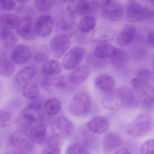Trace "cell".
<instances>
[{
	"label": "cell",
	"mask_w": 154,
	"mask_h": 154,
	"mask_svg": "<svg viewBox=\"0 0 154 154\" xmlns=\"http://www.w3.org/2000/svg\"><path fill=\"white\" fill-rule=\"evenodd\" d=\"M114 154H131L130 152L126 149H119Z\"/></svg>",
	"instance_id": "cell-47"
},
{
	"label": "cell",
	"mask_w": 154,
	"mask_h": 154,
	"mask_svg": "<svg viewBox=\"0 0 154 154\" xmlns=\"http://www.w3.org/2000/svg\"><path fill=\"white\" fill-rule=\"evenodd\" d=\"M131 83L143 107L146 110L154 109V87L137 78L132 79Z\"/></svg>",
	"instance_id": "cell-1"
},
{
	"label": "cell",
	"mask_w": 154,
	"mask_h": 154,
	"mask_svg": "<svg viewBox=\"0 0 154 154\" xmlns=\"http://www.w3.org/2000/svg\"><path fill=\"white\" fill-rule=\"evenodd\" d=\"M57 26L58 29L62 32V34L68 36L75 32L76 24L71 17L63 16L58 21Z\"/></svg>",
	"instance_id": "cell-27"
},
{
	"label": "cell",
	"mask_w": 154,
	"mask_h": 154,
	"mask_svg": "<svg viewBox=\"0 0 154 154\" xmlns=\"http://www.w3.org/2000/svg\"><path fill=\"white\" fill-rule=\"evenodd\" d=\"M47 134V127L44 124H39L33 126L30 131V136L34 143H41L44 140Z\"/></svg>",
	"instance_id": "cell-32"
},
{
	"label": "cell",
	"mask_w": 154,
	"mask_h": 154,
	"mask_svg": "<svg viewBox=\"0 0 154 154\" xmlns=\"http://www.w3.org/2000/svg\"><path fill=\"white\" fill-rule=\"evenodd\" d=\"M150 2H151L152 5L154 6V0H150Z\"/></svg>",
	"instance_id": "cell-49"
},
{
	"label": "cell",
	"mask_w": 154,
	"mask_h": 154,
	"mask_svg": "<svg viewBox=\"0 0 154 154\" xmlns=\"http://www.w3.org/2000/svg\"><path fill=\"white\" fill-rule=\"evenodd\" d=\"M55 1V0H34V6L39 11L44 12L52 8Z\"/></svg>",
	"instance_id": "cell-38"
},
{
	"label": "cell",
	"mask_w": 154,
	"mask_h": 154,
	"mask_svg": "<svg viewBox=\"0 0 154 154\" xmlns=\"http://www.w3.org/2000/svg\"><path fill=\"white\" fill-rule=\"evenodd\" d=\"M129 1H131V2H133V1H135V0H129Z\"/></svg>",
	"instance_id": "cell-52"
},
{
	"label": "cell",
	"mask_w": 154,
	"mask_h": 154,
	"mask_svg": "<svg viewBox=\"0 0 154 154\" xmlns=\"http://www.w3.org/2000/svg\"><path fill=\"white\" fill-rule=\"evenodd\" d=\"M90 75L89 68L81 66L74 69L69 75L70 82L73 85H79L85 82Z\"/></svg>",
	"instance_id": "cell-16"
},
{
	"label": "cell",
	"mask_w": 154,
	"mask_h": 154,
	"mask_svg": "<svg viewBox=\"0 0 154 154\" xmlns=\"http://www.w3.org/2000/svg\"><path fill=\"white\" fill-rule=\"evenodd\" d=\"M85 50L84 48L76 46L71 49L63 57V67L68 70H71L78 66L84 57Z\"/></svg>",
	"instance_id": "cell-8"
},
{
	"label": "cell",
	"mask_w": 154,
	"mask_h": 154,
	"mask_svg": "<svg viewBox=\"0 0 154 154\" xmlns=\"http://www.w3.org/2000/svg\"><path fill=\"white\" fill-rule=\"evenodd\" d=\"M61 1H62L63 2H69L70 1H71V0H61Z\"/></svg>",
	"instance_id": "cell-50"
},
{
	"label": "cell",
	"mask_w": 154,
	"mask_h": 154,
	"mask_svg": "<svg viewBox=\"0 0 154 154\" xmlns=\"http://www.w3.org/2000/svg\"><path fill=\"white\" fill-rule=\"evenodd\" d=\"M31 58V52L30 48L24 44L17 45L14 47L11 58L14 63L18 65H22L27 63Z\"/></svg>",
	"instance_id": "cell-15"
},
{
	"label": "cell",
	"mask_w": 154,
	"mask_h": 154,
	"mask_svg": "<svg viewBox=\"0 0 154 154\" xmlns=\"http://www.w3.org/2000/svg\"><path fill=\"white\" fill-rule=\"evenodd\" d=\"M22 92L24 98L28 100L37 99L40 95L39 85L34 82H30L24 86Z\"/></svg>",
	"instance_id": "cell-30"
},
{
	"label": "cell",
	"mask_w": 154,
	"mask_h": 154,
	"mask_svg": "<svg viewBox=\"0 0 154 154\" xmlns=\"http://www.w3.org/2000/svg\"><path fill=\"white\" fill-rule=\"evenodd\" d=\"M153 65L154 66V56L153 57Z\"/></svg>",
	"instance_id": "cell-51"
},
{
	"label": "cell",
	"mask_w": 154,
	"mask_h": 154,
	"mask_svg": "<svg viewBox=\"0 0 154 154\" xmlns=\"http://www.w3.org/2000/svg\"><path fill=\"white\" fill-rule=\"evenodd\" d=\"M43 154H61L58 144L56 141L52 142L45 149Z\"/></svg>",
	"instance_id": "cell-44"
},
{
	"label": "cell",
	"mask_w": 154,
	"mask_h": 154,
	"mask_svg": "<svg viewBox=\"0 0 154 154\" xmlns=\"http://www.w3.org/2000/svg\"><path fill=\"white\" fill-rule=\"evenodd\" d=\"M69 37L64 34H58L52 38L49 45L50 52L56 58H61L67 53L70 47Z\"/></svg>",
	"instance_id": "cell-6"
},
{
	"label": "cell",
	"mask_w": 154,
	"mask_h": 154,
	"mask_svg": "<svg viewBox=\"0 0 154 154\" xmlns=\"http://www.w3.org/2000/svg\"><path fill=\"white\" fill-rule=\"evenodd\" d=\"M1 42L4 48L11 49L15 46L17 43V37L13 32L10 29L1 27Z\"/></svg>",
	"instance_id": "cell-25"
},
{
	"label": "cell",
	"mask_w": 154,
	"mask_h": 154,
	"mask_svg": "<svg viewBox=\"0 0 154 154\" xmlns=\"http://www.w3.org/2000/svg\"><path fill=\"white\" fill-rule=\"evenodd\" d=\"M123 6L115 1L110 2L104 7L102 12V16L105 19L112 21H118L124 16Z\"/></svg>",
	"instance_id": "cell-11"
},
{
	"label": "cell",
	"mask_w": 154,
	"mask_h": 154,
	"mask_svg": "<svg viewBox=\"0 0 154 154\" xmlns=\"http://www.w3.org/2000/svg\"><path fill=\"white\" fill-rule=\"evenodd\" d=\"M50 129L53 137L58 139L69 138L72 136L75 132L73 123L63 117L53 120L51 124Z\"/></svg>",
	"instance_id": "cell-4"
},
{
	"label": "cell",
	"mask_w": 154,
	"mask_h": 154,
	"mask_svg": "<svg viewBox=\"0 0 154 154\" xmlns=\"http://www.w3.org/2000/svg\"><path fill=\"white\" fill-rule=\"evenodd\" d=\"M22 114L28 121L34 123L42 122L45 117L43 107L39 104H31L25 107L23 109Z\"/></svg>",
	"instance_id": "cell-12"
},
{
	"label": "cell",
	"mask_w": 154,
	"mask_h": 154,
	"mask_svg": "<svg viewBox=\"0 0 154 154\" xmlns=\"http://www.w3.org/2000/svg\"><path fill=\"white\" fill-rule=\"evenodd\" d=\"M90 131L96 134L105 133L109 127V123L106 118L102 116H96L92 118L87 124Z\"/></svg>",
	"instance_id": "cell-17"
},
{
	"label": "cell",
	"mask_w": 154,
	"mask_h": 154,
	"mask_svg": "<svg viewBox=\"0 0 154 154\" xmlns=\"http://www.w3.org/2000/svg\"><path fill=\"white\" fill-rule=\"evenodd\" d=\"M54 26V21L51 16L44 15L39 17L34 24L36 34L40 37H48L51 34Z\"/></svg>",
	"instance_id": "cell-9"
},
{
	"label": "cell",
	"mask_w": 154,
	"mask_h": 154,
	"mask_svg": "<svg viewBox=\"0 0 154 154\" xmlns=\"http://www.w3.org/2000/svg\"><path fill=\"white\" fill-rule=\"evenodd\" d=\"M1 9L3 11H11L16 7L14 0H0Z\"/></svg>",
	"instance_id": "cell-43"
},
{
	"label": "cell",
	"mask_w": 154,
	"mask_h": 154,
	"mask_svg": "<svg viewBox=\"0 0 154 154\" xmlns=\"http://www.w3.org/2000/svg\"><path fill=\"white\" fill-rule=\"evenodd\" d=\"M121 144V137L118 134L114 132L108 133L103 139V149L105 152H112Z\"/></svg>",
	"instance_id": "cell-23"
},
{
	"label": "cell",
	"mask_w": 154,
	"mask_h": 154,
	"mask_svg": "<svg viewBox=\"0 0 154 154\" xmlns=\"http://www.w3.org/2000/svg\"><path fill=\"white\" fill-rule=\"evenodd\" d=\"M154 16V13L148 7L136 3L131 4L127 9V20L129 22L136 23Z\"/></svg>",
	"instance_id": "cell-5"
},
{
	"label": "cell",
	"mask_w": 154,
	"mask_h": 154,
	"mask_svg": "<svg viewBox=\"0 0 154 154\" xmlns=\"http://www.w3.org/2000/svg\"><path fill=\"white\" fill-rule=\"evenodd\" d=\"M20 19L15 14L5 13L1 16V26L8 29L16 28Z\"/></svg>",
	"instance_id": "cell-35"
},
{
	"label": "cell",
	"mask_w": 154,
	"mask_h": 154,
	"mask_svg": "<svg viewBox=\"0 0 154 154\" xmlns=\"http://www.w3.org/2000/svg\"><path fill=\"white\" fill-rule=\"evenodd\" d=\"M102 104L103 106L109 111H118L124 107L117 91H114L103 99Z\"/></svg>",
	"instance_id": "cell-19"
},
{
	"label": "cell",
	"mask_w": 154,
	"mask_h": 154,
	"mask_svg": "<svg viewBox=\"0 0 154 154\" xmlns=\"http://www.w3.org/2000/svg\"><path fill=\"white\" fill-rule=\"evenodd\" d=\"M138 40L142 43L154 48V29L145 28L138 34Z\"/></svg>",
	"instance_id": "cell-33"
},
{
	"label": "cell",
	"mask_w": 154,
	"mask_h": 154,
	"mask_svg": "<svg viewBox=\"0 0 154 154\" xmlns=\"http://www.w3.org/2000/svg\"><path fill=\"white\" fill-rule=\"evenodd\" d=\"M95 84L98 89L107 95L114 91L115 81L111 76L102 74L97 77L95 80Z\"/></svg>",
	"instance_id": "cell-18"
},
{
	"label": "cell",
	"mask_w": 154,
	"mask_h": 154,
	"mask_svg": "<svg viewBox=\"0 0 154 154\" xmlns=\"http://www.w3.org/2000/svg\"><path fill=\"white\" fill-rule=\"evenodd\" d=\"M96 25V18L91 15H86L80 21L78 28L83 33H89L94 29Z\"/></svg>",
	"instance_id": "cell-31"
},
{
	"label": "cell",
	"mask_w": 154,
	"mask_h": 154,
	"mask_svg": "<svg viewBox=\"0 0 154 154\" xmlns=\"http://www.w3.org/2000/svg\"><path fill=\"white\" fill-rule=\"evenodd\" d=\"M124 107L133 108L138 106L139 99L136 93L131 88L122 87L116 90Z\"/></svg>",
	"instance_id": "cell-10"
},
{
	"label": "cell",
	"mask_w": 154,
	"mask_h": 154,
	"mask_svg": "<svg viewBox=\"0 0 154 154\" xmlns=\"http://www.w3.org/2000/svg\"><path fill=\"white\" fill-rule=\"evenodd\" d=\"M17 2H19L20 3H26L27 2H29V0H16Z\"/></svg>",
	"instance_id": "cell-48"
},
{
	"label": "cell",
	"mask_w": 154,
	"mask_h": 154,
	"mask_svg": "<svg viewBox=\"0 0 154 154\" xmlns=\"http://www.w3.org/2000/svg\"><path fill=\"white\" fill-rule=\"evenodd\" d=\"M110 63L116 68L120 69L128 63L129 57L127 52L122 49H117L109 58Z\"/></svg>",
	"instance_id": "cell-26"
},
{
	"label": "cell",
	"mask_w": 154,
	"mask_h": 154,
	"mask_svg": "<svg viewBox=\"0 0 154 154\" xmlns=\"http://www.w3.org/2000/svg\"><path fill=\"white\" fill-rule=\"evenodd\" d=\"M16 29L17 34L25 39L33 38L35 32L32 19L30 16H25L20 19Z\"/></svg>",
	"instance_id": "cell-14"
},
{
	"label": "cell",
	"mask_w": 154,
	"mask_h": 154,
	"mask_svg": "<svg viewBox=\"0 0 154 154\" xmlns=\"http://www.w3.org/2000/svg\"><path fill=\"white\" fill-rule=\"evenodd\" d=\"M15 71V67L11 61L7 59L1 58L0 62V74L4 78L11 76Z\"/></svg>",
	"instance_id": "cell-36"
},
{
	"label": "cell",
	"mask_w": 154,
	"mask_h": 154,
	"mask_svg": "<svg viewBox=\"0 0 154 154\" xmlns=\"http://www.w3.org/2000/svg\"><path fill=\"white\" fill-rule=\"evenodd\" d=\"M115 33L114 30L106 28H99L93 32L92 41L96 43H103L113 40Z\"/></svg>",
	"instance_id": "cell-22"
},
{
	"label": "cell",
	"mask_w": 154,
	"mask_h": 154,
	"mask_svg": "<svg viewBox=\"0 0 154 154\" xmlns=\"http://www.w3.org/2000/svg\"><path fill=\"white\" fill-rule=\"evenodd\" d=\"M63 67V64L59 60H48L42 65V73L49 76L57 75L62 72Z\"/></svg>",
	"instance_id": "cell-24"
},
{
	"label": "cell",
	"mask_w": 154,
	"mask_h": 154,
	"mask_svg": "<svg viewBox=\"0 0 154 154\" xmlns=\"http://www.w3.org/2000/svg\"><path fill=\"white\" fill-rule=\"evenodd\" d=\"M36 70L31 67H25L15 75L13 79L14 87L21 89L24 86L31 81L36 75Z\"/></svg>",
	"instance_id": "cell-13"
},
{
	"label": "cell",
	"mask_w": 154,
	"mask_h": 154,
	"mask_svg": "<svg viewBox=\"0 0 154 154\" xmlns=\"http://www.w3.org/2000/svg\"><path fill=\"white\" fill-rule=\"evenodd\" d=\"M10 141L14 147L24 152H31L34 147V142L30 135L23 130H16L13 132Z\"/></svg>",
	"instance_id": "cell-7"
},
{
	"label": "cell",
	"mask_w": 154,
	"mask_h": 154,
	"mask_svg": "<svg viewBox=\"0 0 154 154\" xmlns=\"http://www.w3.org/2000/svg\"><path fill=\"white\" fill-rule=\"evenodd\" d=\"M88 0H71L68 3V9L71 13L82 15L87 13L91 8Z\"/></svg>",
	"instance_id": "cell-20"
},
{
	"label": "cell",
	"mask_w": 154,
	"mask_h": 154,
	"mask_svg": "<svg viewBox=\"0 0 154 154\" xmlns=\"http://www.w3.org/2000/svg\"><path fill=\"white\" fill-rule=\"evenodd\" d=\"M141 154H154V139L147 140L142 144Z\"/></svg>",
	"instance_id": "cell-40"
},
{
	"label": "cell",
	"mask_w": 154,
	"mask_h": 154,
	"mask_svg": "<svg viewBox=\"0 0 154 154\" xmlns=\"http://www.w3.org/2000/svg\"><path fill=\"white\" fill-rule=\"evenodd\" d=\"M49 49L48 47L44 46L41 47L35 52L34 58L35 60L38 62H43L48 60L49 57Z\"/></svg>",
	"instance_id": "cell-39"
},
{
	"label": "cell",
	"mask_w": 154,
	"mask_h": 154,
	"mask_svg": "<svg viewBox=\"0 0 154 154\" xmlns=\"http://www.w3.org/2000/svg\"><path fill=\"white\" fill-rule=\"evenodd\" d=\"M91 2L96 6L104 7L111 1L110 0H91Z\"/></svg>",
	"instance_id": "cell-45"
},
{
	"label": "cell",
	"mask_w": 154,
	"mask_h": 154,
	"mask_svg": "<svg viewBox=\"0 0 154 154\" xmlns=\"http://www.w3.org/2000/svg\"><path fill=\"white\" fill-rule=\"evenodd\" d=\"M91 105V98L89 94L86 91H80L72 98L69 105V109L73 116H81L88 112Z\"/></svg>",
	"instance_id": "cell-3"
},
{
	"label": "cell",
	"mask_w": 154,
	"mask_h": 154,
	"mask_svg": "<svg viewBox=\"0 0 154 154\" xmlns=\"http://www.w3.org/2000/svg\"><path fill=\"white\" fill-rule=\"evenodd\" d=\"M11 118V115L10 112L5 110L0 111V126L1 128L6 127L9 125V122Z\"/></svg>",
	"instance_id": "cell-42"
},
{
	"label": "cell",
	"mask_w": 154,
	"mask_h": 154,
	"mask_svg": "<svg viewBox=\"0 0 154 154\" xmlns=\"http://www.w3.org/2000/svg\"><path fill=\"white\" fill-rule=\"evenodd\" d=\"M5 154H28L27 153L25 152L24 151H22V150H12V151H9L7 152Z\"/></svg>",
	"instance_id": "cell-46"
},
{
	"label": "cell",
	"mask_w": 154,
	"mask_h": 154,
	"mask_svg": "<svg viewBox=\"0 0 154 154\" xmlns=\"http://www.w3.org/2000/svg\"><path fill=\"white\" fill-rule=\"evenodd\" d=\"M116 49L115 47L110 44L101 43L96 47L93 55L97 58L105 60L110 58Z\"/></svg>",
	"instance_id": "cell-29"
},
{
	"label": "cell",
	"mask_w": 154,
	"mask_h": 154,
	"mask_svg": "<svg viewBox=\"0 0 154 154\" xmlns=\"http://www.w3.org/2000/svg\"><path fill=\"white\" fill-rule=\"evenodd\" d=\"M44 109L49 116H54L58 114L62 109V102L59 99L51 97L44 103Z\"/></svg>",
	"instance_id": "cell-28"
},
{
	"label": "cell",
	"mask_w": 154,
	"mask_h": 154,
	"mask_svg": "<svg viewBox=\"0 0 154 154\" xmlns=\"http://www.w3.org/2000/svg\"><path fill=\"white\" fill-rule=\"evenodd\" d=\"M44 86L48 89L52 87L58 89H63L67 88L68 83L64 77H55L46 79L44 82Z\"/></svg>",
	"instance_id": "cell-34"
},
{
	"label": "cell",
	"mask_w": 154,
	"mask_h": 154,
	"mask_svg": "<svg viewBox=\"0 0 154 154\" xmlns=\"http://www.w3.org/2000/svg\"><path fill=\"white\" fill-rule=\"evenodd\" d=\"M137 78L148 82L154 78V73L152 70L147 69H144L139 70L137 73Z\"/></svg>",
	"instance_id": "cell-41"
},
{
	"label": "cell",
	"mask_w": 154,
	"mask_h": 154,
	"mask_svg": "<svg viewBox=\"0 0 154 154\" xmlns=\"http://www.w3.org/2000/svg\"><path fill=\"white\" fill-rule=\"evenodd\" d=\"M154 127L152 117L148 114H141L128 125L127 132L132 137H142L150 133Z\"/></svg>",
	"instance_id": "cell-2"
},
{
	"label": "cell",
	"mask_w": 154,
	"mask_h": 154,
	"mask_svg": "<svg viewBox=\"0 0 154 154\" xmlns=\"http://www.w3.org/2000/svg\"><path fill=\"white\" fill-rule=\"evenodd\" d=\"M66 154H90L86 146L79 143L72 144L67 148Z\"/></svg>",
	"instance_id": "cell-37"
},
{
	"label": "cell",
	"mask_w": 154,
	"mask_h": 154,
	"mask_svg": "<svg viewBox=\"0 0 154 154\" xmlns=\"http://www.w3.org/2000/svg\"><path fill=\"white\" fill-rule=\"evenodd\" d=\"M136 29L134 26L127 25L120 32L117 39V42L121 47H126L131 44L135 38Z\"/></svg>",
	"instance_id": "cell-21"
}]
</instances>
